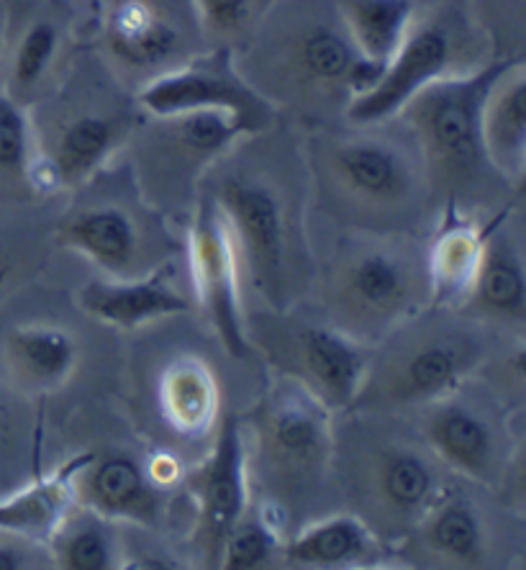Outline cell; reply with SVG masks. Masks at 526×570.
I'll return each mask as SVG.
<instances>
[{"instance_id":"obj_1","label":"cell","mask_w":526,"mask_h":570,"mask_svg":"<svg viewBox=\"0 0 526 570\" xmlns=\"http://www.w3.org/2000/svg\"><path fill=\"white\" fill-rule=\"evenodd\" d=\"M353 124L321 129L311 139L316 212L349 232L421 237L427 214L437 208L427 167L408 129Z\"/></svg>"},{"instance_id":"obj_2","label":"cell","mask_w":526,"mask_h":570,"mask_svg":"<svg viewBox=\"0 0 526 570\" xmlns=\"http://www.w3.org/2000/svg\"><path fill=\"white\" fill-rule=\"evenodd\" d=\"M331 485L388 548H398L437 499L460 481L406 416L341 412Z\"/></svg>"},{"instance_id":"obj_3","label":"cell","mask_w":526,"mask_h":570,"mask_svg":"<svg viewBox=\"0 0 526 570\" xmlns=\"http://www.w3.org/2000/svg\"><path fill=\"white\" fill-rule=\"evenodd\" d=\"M237 242L239 263L265 308L286 312L308 296L314 281V232L308 229L306 188L294 175L234 159L231 149L200 180Z\"/></svg>"},{"instance_id":"obj_4","label":"cell","mask_w":526,"mask_h":570,"mask_svg":"<svg viewBox=\"0 0 526 570\" xmlns=\"http://www.w3.org/2000/svg\"><path fill=\"white\" fill-rule=\"evenodd\" d=\"M311 293L324 324L375 347L431 306L427 245L408 234L339 229L314 249Z\"/></svg>"},{"instance_id":"obj_5","label":"cell","mask_w":526,"mask_h":570,"mask_svg":"<svg viewBox=\"0 0 526 570\" xmlns=\"http://www.w3.org/2000/svg\"><path fill=\"white\" fill-rule=\"evenodd\" d=\"M237 70L257 94L308 111L345 108L373 88L378 67L357 52L337 0L280 3L257 29Z\"/></svg>"},{"instance_id":"obj_6","label":"cell","mask_w":526,"mask_h":570,"mask_svg":"<svg viewBox=\"0 0 526 570\" xmlns=\"http://www.w3.org/2000/svg\"><path fill=\"white\" fill-rule=\"evenodd\" d=\"M280 379V375H278ZM249 493L280 532L282 519L311 522L331 491L334 416L298 383L280 379L239 416ZM300 524V527H304Z\"/></svg>"},{"instance_id":"obj_7","label":"cell","mask_w":526,"mask_h":570,"mask_svg":"<svg viewBox=\"0 0 526 570\" xmlns=\"http://www.w3.org/2000/svg\"><path fill=\"white\" fill-rule=\"evenodd\" d=\"M494 330L457 308L429 306L370 350L347 412L406 416L473 379L490 355Z\"/></svg>"},{"instance_id":"obj_8","label":"cell","mask_w":526,"mask_h":570,"mask_svg":"<svg viewBox=\"0 0 526 570\" xmlns=\"http://www.w3.org/2000/svg\"><path fill=\"white\" fill-rule=\"evenodd\" d=\"M504 62H488L475 72L429 82L406 100L394 121H400L419 147L429 186L439 212L467 216L480 204L496 200L494 183H508L490 167L483 149V100L504 70ZM512 188V186H508Z\"/></svg>"},{"instance_id":"obj_9","label":"cell","mask_w":526,"mask_h":570,"mask_svg":"<svg viewBox=\"0 0 526 570\" xmlns=\"http://www.w3.org/2000/svg\"><path fill=\"white\" fill-rule=\"evenodd\" d=\"M49 104L31 121L33 183L37 190H75L108 165L133 129L123 82L111 67L72 72L60 90H47Z\"/></svg>"},{"instance_id":"obj_10","label":"cell","mask_w":526,"mask_h":570,"mask_svg":"<svg viewBox=\"0 0 526 570\" xmlns=\"http://www.w3.org/2000/svg\"><path fill=\"white\" fill-rule=\"evenodd\" d=\"M52 237L57 245L88 257L113 281L145 278L180 253L170 216L149 204L137 183L131 188L80 193L54 224Z\"/></svg>"},{"instance_id":"obj_11","label":"cell","mask_w":526,"mask_h":570,"mask_svg":"<svg viewBox=\"0 0 526 570\" xmlns=\"http://www.w3.org/2000/svg\"><path fill=\"white\" fill-rule=\"evenodd\" d=\"M133 124L131 178L149 204L165 216L193 214L200 180L214 163L255 137L237 116L227 111H190L175 116H147Z\"/></svg>"},{"instance_id":"obj_12","label":"cell","mask_w":526,"mask_h":570,"mask_svg":"<svg viewBox=\"0 0 526 570\" xmlns=\"http://www.w3.org/2000/svg\"><path fill=\"white\" fill-rule=\"evenodd\" d=\"M483 52L486 47L478 27L460 6L441 3L427 13H421L419 6L380 78L347 104L345 121L380 124L396 119L406 100L429 82L486 67L490 60Z\"/></svg>"},{"instance_id":"obj_13","label":"cell","mask_w":526,"mask_h":570,"mask_svg":"<svg viewBox=\"0 0 526 570\" xmlns=\"http://www.w3.org/2000/svg\"><path fill=\"white\" fill-rule=\"evenodd\" d=\"M406 416L449 471L483 489L498 491L508 468L524 458L522 442H512V406L475 375Z\"/></svg>"},{"instance_id":"obj_14","label":"cell","mask_w":526,"mask_h":570,"mask_svg":"<svg viewBox=\"0 0 526 570\" xmlns=\"http://www.w3.org/2000/svg\"><path fill=\"white\" fill-rule=\"evenodd\" d=\"M249 347H257L280 379L298 383L331 414L353 406L370 347H363L316 316L265 312L245 318Z\"/></svg>"},{"instance_id":"obj_15","label":"cell","mask_w":526,"mask_h":570,"mask_svg":"<svg viewBox=\"0 0 526 570\" xmlns=\"http://www.w3.org/2000/svg\"><path fill=\"white\" fill-rule=\"evenodd\" d=\"M133 100L147 116L227 111L255 137L270 129L275 119V106L245 80L227 45L157 75L137 90Z\"/></svg>"},{"instance_id":"obj_16","label":"cell","mask_w":526,"mask_h":570,"mask_svg":"<svg viewBox=\"0 0 526 570\" xmlns=\"http://www.w3.org/2000/svg\"><path fill=\"white\" fill-rule=\"evenodd\" d=\"M193 29V3L180 11L178 0H116L103 19V49L116 78L133 75L141 88L196 57Z\"/></svg>"},{"instance_id":"obj_17","label":"cell","mask_w":526,"mask_h":570,"mask_svg":"<svg viewBox=\"0 0 526 570\" xmlns=\"http://www.w3.org/2000/svg\"><path fill=\"white\" fill-rule=\"evenodd\" d=\"M188 257L193 293L204 308L214 332L231 357L245 360L252 355L247 342V324L241 314V263L237 242L224 219L221 208L206 190H198L193 214H190Z\"/></svg>"},{"instance_id":"obj_18","label":"cell","mask_w":526,"mask_h":570,"mask_svg":"<svg viewBox=\"0 0 526 570\" xmlns=\"http://www.w3.org/2000/svg\"><path fill=\"white\" fill-rule=\"evenodd\" d=\"M186 483L196 501L193 544L198 558L219 566L224 540L252 501L237 414H224L211 450L196 471L186 475Z\"/></svg>"},{"instance_id":"obj_19","label":"cell","mask_w":526,"mask_h":570,"mask_svg":"<svg viewBox=\"0 0 526 570\" xmlns=\"http://www.w3.org/2000/svg\"><path fill=\"white\" fill-rule=\"evenodd\" d=\"M72 504L93 511L108 522L157 527L165 514V483L157 481L145 460L131 452H103L70 460Z\"/></svg>"},{"instance_id":"obj_20","label":"cell","mask_w":526,"mask_h":570,"mask_svg":"<svg viewBox=\"0 0 526 570\" xmlns=\"http://www.w3.org/2000/svg\"><path fill=\"white\" fill-rule=\"evenodd\" d=\"M457 312L494 332H524L526 265L519 234L506 224V212L483 232L478 265Z\"/></svg>"},{"instance_id":"obj_21","label":"cell","mask_w":526,"mask_h":570,"mask_svg":"<svg viewBox=\"0 0 526 570\" xmlns=\"http://www.w3.org/2000/svg\"><path fill=\"white\" fill-rule=\"evenodd\" d=\"M408 560H421V566L437 568H483L490 560V532L486 511L470 493L457 489L445 497L419 519V524L398 544Z\"/></svg>"},{"instance_id":"obj_22","label":"cell","mask_w":526,"mask_h":570,"mask_svg":"<svg viewBox=\"0 0 526 570\" xmlns=\"http://www.w3.org/2000/svg\"><path fill=\"white\" fill-rule=\"evenodd\" d=\"M78 306L103 324L119 326V330H137L157 318L190 312V298L175 281L170 259L145 278L90 281L78 291Z\"/></svg>"},{"instance_id":"obj_23","label":"cell","mask_w":526,"mask_h":570,"mask_svg":"<svg viewBox=\"0 0 526 570\" xmlns=\"http://www.w3.org/2000/svg\"><path fill=\"white\" fill-rule=\"evenodd\" d=\"M388 558V544L353 511L316 517L282 542L280 560L290 568H365Z\"/></svg>"},{"instance_id":"obj_24","label":"cell","mask_w":526,"mask_h":570,"mask_svg":"<svg viewBox=\"0 0 526 570\" xmlns=\"http://www.w3.org/2000/svg\"><path fill=\"white\" fill-rule=\"evenodd\" d=\"M483 149L508 186H522L526 175V70L508 60L490 82L480 114Z\"/></svg>"},{"instance_id":"obj_25","label":"cell","mask_w":526,"mask_h":570,"mask_svg":"<svg viewBox=\"0 0 526 570\" xmlns=\"http://www.w3.org/2000/svg\"><path fill=\"white\" fill-rule=\"evenodd\" d=\"M78 367V342L57 324H23L3 340V379L23 396L60 389Z\"/></svg>"},{"instance_id":"obj_26","label":"cell","mask_w":526,"mask_h":570,"mask_svg":"<svg viewBox=\"0 0 526 570\" xmlns=\"http://www.w3.org/2000/svg\"><path fill=\"white\" fill-rule=\"evenodd\" d=\"M64 47V19L54 8H37L21 29L16 31V39L8 49V75H6V94L16 104L29 108L37 104V98L44 96L47 80L52 78V70L60 62Z\"/></svg>"},{"instance_id":"obj_27","label":"cell","mask_w":526,"mask_h":570,"mask_svg":"<svg viewBox=\"0 0 526 570\" xmlns=\"http://www.w3.org/2000/svg\"><path fill=\"white\" fill-rule=\"evenodd\" d=\"M160 414L180 438H206L219 424V385L198 357H180L160 379Z\"/></svg>"},{"instance_id":"obj_28","label":"cell","mask_w":526,"mask_h":570,"mask_svg":"<svg viewBox=\"0 0 526 570\" xmlns=\"http://www.w3.org/2000/svg\"><path fill=\"white\" fill-rule=\"evenodd\" d=\"M441 214H445V226L437 232V237L427 242L431 306L457 308L463 304L475 265H478L486 226L449 212V208Z\"/></svg>"},{"instance_id":"obj_29","label":"cell","mask_w":526,"mask_h":570,"mask_svg":"<svg viewBox=\"0 0 526 570\" xmlns=\"http://www.w3.org/2000/svg\"><path fill=\"white\" fill-rule=\"evenodd\" d=\"M419 6V0H337L357 52L378 70L396 55Z\"/></svg>"},{"instance_id":"obj_30","label":"cell","mask_w":526,"mask_h":570,"mask_svg":"<svg viewBox=\"0 0 526 570\" xmlns=\"http://www.w3.org/2000/svg\"><path fill=\"white\" fill-rule=\"evenodd\" d=\"M47 544L54 568L111 570L119 568L123 560L113 522L78 504L67 507Z\"/></svg>"},{"instance_id":"obj_31","label":"cell","mask_w":526,"mask_h":570,"mask_svg":"<svg viewBox=\"0 0 526 570\" xmlns=\"http://www.w3.org/2000/svg\"><path fill=\"white\" fill-rule=\"evenodd\" d=\"M70 465L60 468L54 475L33 478L11 493L0 497V530L29 534L37 540H49L60 522L70 499Z\"/></svg>"},{"instance_id":"obj_32","label":"cell","mask_w":526,"mask_h":570,"mask_svg":"<svg viewBox=\"0 0 526 570\" xmlns=\"http://www.w3.org/2000/svg\"><path fill=\"white\" fill-rule=\"evenodd\" d=\"M37 422L29 396L0 379V497L21 489L19 478H27L33 458Z\"/></svg>"},{"instance_id":"obj_33","label":"cell","mask_w":526,"mask_h":570,"mask_svg":"<svg viewBox=\"0 0 526 570\" xmlns=\"http://www.w3.org/2000/svg\"><path fill=\"white\" fill-rule=\"evenodd\" d=\"M0 190L11 196L37 193L31 119L8 94H0Z\"/></svg>"},{"instance_id":"obj_34","label":"cell","mask_w":526,"mask_h":570,"mask_svg":"<svg viewBox=\"0 0 526 570\" xmlns=\"http://www.w3.org/2000/svg\"><path fill=\"white\" fill-rule=\"evenodd\" d=\"M282 538L275 530L270 517L252 499L245 514L237 519L231 532L224 540L219 568L224 570H257L272 566V560L280 558Z\"/></svg>"},{"instance_id":"obj_35","label":"cell","mask_w":526,"mask_h":570,"mask_svg":"<svg viewBox=\"0 0 526 570\" xmlns=\"http://www.w3.org/2000/svg\"><path fill=\"white\" fill-rule=\"evenodd\" d=\"M255 0H193V11L204 37L227 41L239 37L252 16Z\"/></svg>"},{"instance_id":"obj_36","label":"cell","mask_w":526,"mask_h":570,"mask_svg":"<svg viewBox=\"0 0 526 570\" xmlns=\"http://www.w3.org/2000/svg\"><path fill=\"white\" fill-rule=\"evenodd\" d=\"M49 566L54 563L44 540L0 530V570H33Z\"/></svg>"},{"instance_id":"obj_37","label":"cell","mask_w":526,"mask_h":570,"mask_svg":"<svg viewBox=\"0 0 526 570\" xmlns=\"http://www.w3.org/2000/svg\"><path fill=\"white\" fill-rule=\"evenodd\" d=\"M41 257V247L37 242H29L27 237L13 239L11 234L0 232V293H3L13 281H19L21 275L37 271Z\"/></svg>"}]
</instances>
